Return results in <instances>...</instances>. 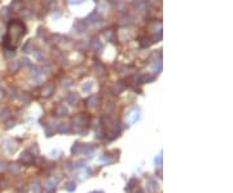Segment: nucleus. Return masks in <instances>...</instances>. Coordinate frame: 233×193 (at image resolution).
<instances>
[{
    "label": "nucleus",
    "instance_id": "obj_1",
    "mask_svg": "<svg viewBox=\"0 0 233 193\" xmlns=\"http://www.w3.org/2000/svg\"><path fill=\"white\" fill-rule=\"evenodd\" d=\"M74 131L78 132V133H87L88 132L86 118L83 115H77L74 118Z\"/></svg>",
    "mask_w": 233,
    "mask_h": 193
},
{
    "label": "nucleus",
    "instance_id": "obj_2",
    "mask_svg": "<svg viewBox=\"0 0 233 193\" xmlns=\"http://www.w3.org/2000/svg\"><path fill=\"white\" fill-rule=\"evenodd\" d=\"M60 180H61V177H60V176H51V177H48V179L46 180V183H44L46 189L55 188L56 185H57L58 183H60Z\"/></svg>",
    "mask_w": 233,
    "mask_h": 193
},
{
    "label": "nucleus",
    "instance_id": "obj_3",
    "mask_svg": "<svg viewBox=\"0 0 233 193\" xmlns=\"http://www.w3.org/2000/svg\"><path fill=\"white\" fill-rule=\"evenodd\" d=\"M53 92H55V87H53V84L51 83V82L46 83L42 88V95L44 96V97H49V96H52Z\"/></svg>",
    "mask_w": 233,
    "mask_h": 193
},
{
    "label": "nucleus",
    "instance_id": "obj_4",
    "mask_svg": "<svg viewBox=\"0 0 233 193\" xmlns=\"http://www.w3.org/2000/svg\"><path fill=\"white\" fill-rule=\"evenodd\" d=\"M20 159L22 163H25V165H30V163H33V161H34V155L29 150H25V152L21 153Z\"/></svg>",
    "mask_w": 233,
    "mask_h": 193
},
{
    "label": "nucleus",
    "instance_id": "obj_5",
    "mask_svg": "<svg viewBox=\"0 0 233 193\" xmlns=\"http://www.w3.org/2000/svg\"><path fill=\"white\" fill-rule=\"evenodd\" d=\"M154 80V75H150V74H143V75L136 77V83L139 84H144V83H149V82Z\"/></svg>",
    "mask_w": 233,
    "mask_h": 193
},
{
    "label": "nucleus",
    "instance_id": "obj_6",
    "mask_svg": "<svg viewBox=\"0 0 233 193\" xmlns=\"http://www.w3.org/2000/svg\"><path fill=\"white\" fill-rule=\"evenodd\" d=\"M66 101L70 104V105H75V104L79 101V93H77V92H70V93H68Z\"/></svg>",
    "mask_w": 233,
    "mask_h": 193
},
{
    "label": "nucleus",
    "instance_id": "obj_7",
    "mask_svg": "<svg viewBox=\"0 0 233 193\" xmlns=\"http://www.w3.org/2000/svg\"><path fill=\"white\" fill-rule=\"evenodd\" d=\"M68 113H69L68 108L65 106V105H62V104H60V105H57V106L55 108V114H56V115H58V117L66 115Z\"/></svg>",
    "mask_w": 233,
    "mask_h": 193
},
{
    "label": "nucleus",
    "instance_id": "obj_8",
    "mask_svg": "<svg viewBox=\"0 0 233 193\" xmlns=\"http://www.w3.org/2000/svg\"><path fill=\"white\" fill-rule=\"evenodd\" d=\"M148 189L150 193H156L158 191V182L156 179H149L148 180Z\"/></svg>",
    "mask_w": 233,
    "mask_h": 193
},
{
    "label": "nucleus",
    "instance_id": "obj_9",
    "mask_svg": "<svg viewBox=\"0 0 233 193\" xmlns=\"http://www.w3.org/2000/svg\"><path fill=\"white\" fill-rule=\"evenodd\" d=\"M153 43H154V42H153V39L152 38H147V36H145V38H141L139 40V44H140L141 48H148V47L152 46Z\"/></svg>",
    "mask_w": 233,
    "mask_h": 193
},
{
    "label": "nucleus",
    "instance_id": "obj_10",
    "mask_svg": "<svg viewBox=\"0 0 233 193\" xmlns=\"http://www.w3.org/2000/svg\"><path fill=\"white\" fill-rule=\"evenodd\" d=\"M21 168H22V166L20 165L18 162H14V163H11V165L8 166V170L12 173V174H18L21 171Z\"/></svg>",
    "mask_w": 233,
    "mask_h": 193
},
{
    "label": "nucleus",
    "instance_id": "obj_11",
    "mask_svg": "<svg viewBox=\"0 0 233 193\" xmlns=\"http://www.w3.org/2000/svg\"><path fill=\"white\" fill-rule=\"evenodd\" d=\"M87 21H90V22H93V24H96V22H99V21H101V16L100 14L95 11V12H92L90 16H88V18H87Z\"/></svg>",
    "mask_w": 233,
    "mask_h": 193
},
{
    "label": "nucleus",
    "instance_id": "obj_12",
    "mask_svg": "<svg viewBox=\"0 0 233 193\" xmlns=\"http://www.w3.org/2000/svg\"><path fill=\"white\" fill-rule=\"evenodd\" d=\"M87 104H88L90 106H97L99 105V97H97L96 95L90 96V97L87 99Z\"/></svg>",
    "mask_w": 233,
    "mask_h": 193
},
{
    "label": "nucleus",
    "instance_id": "obj_13",
    "mask_svg": "<svg viewBox=\"0 0 233 193\" xmlns=\"http://www.w3.org/2000/svg\"><path fill=\"white\" fill-rule=\"evenodd\" d=\"M58 131L61 133H68L71 131V124L70 123H61L60 127H58Z\"/></svg>",
    "mask_w": 233,
    "mask_h": 193
},
{
    "label": "nucleus",
    "instance_id": "obj_14",
    "mask_svg": "<svg viewBox=\"0 0 233 193\" xmlns=\"http://www.w3.org/2000/svg\"><path fill=\"white\" fill-rule=\"evenodd\" d=\"M82 149H83L84 153L91 154V153H93L95 149H96V145H93V144H86V145H82Z\"/></svg>",
    "mask_w": 233,
    "mask_h": 193
},
{
    "label": "nucleus",
    "instance_id": "obj_15",
    "mask_svg": "<svg viewBox=\"0 0 233 193\" xmlns=\"http://www.w3.org/2000/svg\"><path fill=\"white\" fill-rule=\"evenodd\" d=\"M75 29H78L79 31H84L87 29V22L83 21V20H79L75 22Z\"/></svg>",
    "mask_w": 233,
    "mask_h": 193
},
{
    "label": "nucleus",
    "instance_id": "obj_16",
    "mask_svg": "<svg viewBox=\"0 0 233 193\" xmlns=\"http://www.w3.org/2000/svg\"><path fill=\"white\" fill-rule=\"evenodd\" d=\"M125 88H126V84L123 83V82H118V83H116V84L114 86L113 90H114L115 93H121L123 90H125Z\"/></svg>",
    "mask_w": 233,
    "mask_h": 193
},
{
    "label": "nucleus",
    "instance_id": "obj_17",
    "mask_svg": "<svg viewBox=\"0 0 233 193\" xmlns=\"http://www.w3.org/2000/svg\"><path fill=\"white\" fill-rule=\"evenodd\" d=\"M92 87H93V82H92V80H87V82H84V83H83L82 90H83L84 92H90V91L92 90Z\"/></svg>",
    "mask_w": 233,
    "mask_h": 193
},
{
    "label": "nucleus",
    "instance_id": "obj_18",
    "mask_svg": "<svg viewBox=\"0 0 233 193\" xmlns=\"http://www.w3.org/2000/svg\"><path fill=\"white\" fill-rule=\"evenodd\" d=\"M137 184H139V180H137L136 177H132V179H130V182H128V184H127V191L134 189L135 187H137Z\"/></svg>",
    "mask_w": 233,
    "mask_h": 193
},
{
    "label": "nucleus",
    "instance_id": "obj_19",
    "mask_svg": "<svg viewBox=\"0 0 233 193\" xmlns=\"http://www.w3.org/2000/svg\"><path fill=\"white\" fill-rule=\"evenodd\" d=\"M65 189H66L68 192H74L77 189V183L75 182H68L66 184H65Z\"/></svg>",
    "mask_w": 233,
    "mask_h": 193
},
{
    "label": "nucleus",
    "instance_id": "obj_20",
    "mask_svg": "<svg viewBox=\"0 0 233 193\" xmlns=\"http://www.w3.org/2000/svg\"><path fill=\"white\" fill-rule=\"evenodd\" d=\"M105 137L112 141V140H114V139L118 137V131H108V132L105 133Z\"/></svg>",
    "mask_w": 233,
    "mask_h": 193
},
{
    "label": "nucleus",
    "instance_id": "obj_21",
    "mask_svg": "<svg viewBox=\"0 0 233 193\" xmlns=\"http://www.w3.org/2000/svg\"><path fill=\"white\" fill-rule=\"evenodd\" d=\"M81 150H82V144L81 143L77 141V143L73 144V146H71V153L73 154H77V153H79Z\"/></svg>",
    "mask_w": 233,
    "mask_h": 193
},
{
    "label": "nucleus",
    "instance_id": "obj_22",
    "mask_svg": "<svg viewBox=\"0 0 233 193\" xmlns=\"http://www.w3.org/2000/svg\"><path fill=\"white\" fill-rule=\"evenodd\" d=\"M33 193H42V187L38 180H35L33 183Z\"/></svg>",
    "mask_w": 233,
    "mask_h": 193
},
{
    "label": "nucleus",
    "instance_id": "obj_23",
    "mask_svg": "<svg viewBox=\"0 0 233 193\" xmlns=\"http://www.w3.org/2000/svg\"><path fill=\"white\" fill-rule=\"evenodd\" d=\"M91 46H92L95 49H97V51H101V49H103V46H101V43H100L99 39H92Z\"/></svg>",
    "mask_w": 233,
    "mask_h": 193
},
{
    "label": "nucleus",
    "instance_id": "obj_24",
    "mask_svg": "<svg viewBox=\"0 0 233 193\" xmlns=\"http://www.w3.org/2000/svg\"><path fill=\"white\" fill-rule=\"evenodd\" d=\"M18 68H20V62H18V61H12V62H9V65H8V69H9L11 71H16Z\"/></svg>",
    "mask_w": 233,
    "mask_h": 193
},
{
    "label": "nucleus",
    "instance_id": "obj_25",
    "mask_svg": "<svg viewBox=\"0 0 233 193\" xmlns=\"http://www.w3.org/2000/svg\"><path fill=\"white\" fill-rule=\"evenodd\" d=\"M152 68L154 71H162V62L161 61H156L154 64L152 65Z\"/></svg>",
    "mask_w": 233,
    "mask_h": 193
},
{
    "label": "nucleus",
    "instance_id": "obj_26",
    "mask_svg": "<svg viewBox=\"0 0 233 193\" xmlns=\"http://www.w3.org/2000/svg\"><path fill=\"white\" fill-rule=\"evenodd\" d=\"M21 100H22L24 102H29L31 100V96L29 92H22V95H21Z\"/></svg>",
    "mask_w": 233,
    "mask_h": 193
},
{
    "label": "nucleus",
    "instance_id": "obj_27",
    "mask_svg": "<svg viewBox=\"0 0 233 193\" xmlns=\"http://www.w3.org/2000/svg\"><path fill=\"white\" fill-rule=\"evenodd\" d=\"M62 84H64L65 87H69V86H71V84H73V78H70V77L64 78V79H62Z\"/></svg>",
    "mask_w": 233,
    "mask_h": 193
},
{
    "label": "nucleus",
    "instance_id": "obj_28",
    "mask_svg": "<svg viewBox=\"0 0 233 193\" xmlns=\"http://www.w3.org/2000/svg\"><path fill=\"white\" fill-rule=\"evenodd\" d=\"M29 152H30L33 155H34V154H38V153H39V146H38V144H33V146L30 148V150H29Z\"/></svg>",
    "mask_w": 233,
    "mask_h": 193
},
{
    "label": "nucleus",
    "instance_id": "obj_29",
    "mask_svg": "<svg viewBox=\"0 0 233 193\" xmlns=\"http://www.w3.org/2000/svg\"><path fill=\"white\" fill-rule=\"evenodd\" d=\"M113 34H114V31H113V30H106V31L104 33V38H105L106 40H112V36H113Z\"/></svg>",
    "mask_w": 233,
    "mask_h": 193
},
{
    "label": "nucleus",
    "instance_id": "obj_30",
    "mask_svg": "<svg viewBox=\"0 0 233 193\" xmlns=\"http://www.w3.org/2000/svg\"><path fill=\"white\" fill-rule=\"evenodd\" d=\"M14 126H16V121H14V119H8L5 122V127L7 128H12V127H14Z\"/></svg>",
    "mask_w": 233,
    "mask_h": 193
},
{
    "label": "nucleus",
    "instance_id": "obj_31",
    "mask_svg": "<svg viewBox=\"0 0 233 193\" xmlns=\"http://www.w3.org/2000/svg\"><path fill=\"white\" fill-rule=\"evenodd\" d=\"M101 161H104V162H112V157H110V153H105L103 154V157H101Z\"/></svg>",
    "mask_w": 233,
    "mask_h": 193
},
{
    "label": "nucleus",
    "instance_id": "obj_32",
    "mask_svg": "<svg viewBox=\"0 0 233 193\" xmlns=\"http://www.w3.org/2000/svg\"><path fill=\"white\" fill-rule=\"evenodd\" d=\"M86 159H79V161H77L75 163H74V166L75 167H84L86 166Z\"/></svg>",
    "mask_w": 233,
    "mask_h": 193
},
{
    "label": "nucleus",
    "instance_id": "obj_33",
    "mask_svg": "<svg viewBox=\"0 0 233 193\" xmlns=\"http://www.w3.org/2000/svg\"><path fill=\"white\" fill-rule=\"evenodd\" d=\"M65 167H66V170H69V171H71L73 168H74V163H73L71 161H66V163H65Z\"/></svg>",
    "mask_w": 233,
    "mask_h": 193
},
{
    "label": "nucleus",
    "instance_id": "obj_34",
    "mask_svg": "<svg viewBox=\"0 0 233 193\" xmlns=\"http://www.w3.org/2000/svg\"><path fill=\"white\" fill-rule=\"evenodd\" d=\"M121 21H122V22H121V25H122V26L130 25V24H131V18H130V17H123Z\"/></svg>",
    "mask_w": 233,
    "mask_h": 193
},
{
    "label": "nucleus",
    "instance_id": "obj_35",
    "mask_svg": "<svg viewBox=\"0 0 233 193\" xmlns=\"http://www.w3.org/2000/svg\"><path fill=\"white\" fill-rule=\"evenodd\" d=\"M33 162H35L36 165L38 166H42L43 163H44V158H40V157H36V158H34V161Z\"/></svg>",
    "mask_w": 233,
    "mask_h": 193
},
{
    "label": "nucleus",
    "instance_id": "obj_36",
    "mask_svg": "<svg viewBox=\"0 0 233 193\" xmlns=\"http://www.w3.org/2000/svg\"><path fill=\"white\" fill-rule=\"evenodd\" d=\"M156 163L159 166H162V153H159L157 157H156Z\"/></svg>",
    "mask_w": 233,
    "mask_h": 193
},
{
    "label": "nucleus",
    "instance_id": "obj_37",
    "mask_svg": "<svg viewBox=\"0 0 233 193\" xmlns=\"http://www.w3.org/2000/svg\"><path fill=\"white\" fill-rule=\"evenodd\" d=\"M20 65H25V66H29V65H30V61H29L27 58H22V60H21V62H20Z\"/></svg>",
    "mask_w": 233,
    "mask_h": 193
},
{
    "label": "nucleus",
    "instance_id": "obj_38",
    "mask_svg": "<svg viewBox=\"0 0 233 193\" xmlns=\"http://www.w3.org/2000/svg\"><path fill=\"white\" fill-rule=\"evenodd\" d=\"M84 0H69V4H81Z\"/></svg>",
    "mask_w": 233,
    "mask_h": 193
},
{
    "label": "nucleus",
    "instance_id": "obj_39",
    "mask_svg": "<svg viewBox=\"0 0 233 193\" xmlns=\"http://www.w3.org/2000/svg\"><path fill=\"white\" fill-rule=\"evenodd\" d=\"M7 167V165H5V162L3 161V159H0V171H3V170Z\"/></svg>",
    "mask_w": 233,
    "mask_h": 193
},
{
    "label": "nucleus",
    "instance_id": "obj_40",
    "mask_svg": "<svg viewBox=\"0 0 233 193\" xmlns=\"http://www.w3.org/2000/svg\"><path fill=\"white\" fill-rule=\"evenodd\" d=\"M43 193H56V189L55 188H51V189H44Z\"/></svg>",
    "mask_w": 233,
    "mask_h": 193
},
{
    "label": "nucleus",
    "instance_id": "obj_41",
    "mask_svg": "<svg viewBox=\"0 0 233 193\" xmlns=\"http://www.w3.org/2000/svg\"><path fill=\"white\" fill-rule=\"evenodd\" d=\"M135 193H144V189H143L141 187H137V189H136Z\"/></svg>",
    "mask_w": 233,
    "mask_h": 193
},
{
    "label": "nucleus",
    "instance_id": "obj_42",
    "mask_svg": "<svg viewBox=\"0 0 233 193\" xmlns=\"http://www.w3.org/2000/svg\"><path fill=\"white\" fill-rule=\"evenodd\" d=\"M4 96H5V91L4 90H0V99L4 97Z\"/></svg>",
    "mask_w": 233,
    "mask_h": 193
},
{
    "label": "nucleus",
    "instance_id": "obj_43",
    "mask_svg": "<svg viewBox=\"0 0 233 193\" xmlns=\"http://www.w3.org/2000/svg\"><path fill=\"white\" fill-rule=\"evenodd\" d=\"M17 193H27V192L24 191V189H20V188H18V189H17Z\"/></svg>",
    "mask_w": 233,
    "mask_h": 193
},
{
    "label": "nucleus",
    "instance_id": "obj_44",
    "mask_svg": "<svg viewBox=\"0 0 233 193\" xmlns=\"http://www.w3.org/2000/svg\"><path fill=\"white\" fill-rule=\"evenodd\" d=\"M108 2H109V3H116L118 0H108Z\"/></svg>",
    "mask_w": 233,
    "mask_h": 193
},
{
    "label": "nucleus",
    "instance_id": "obj_45",
    "mask_svg": "<svg viewBox=\"0 0 233 193\" xmlns=\"http://www.w3.org/2000/svg\"><path fill=\"white\" fill-rule=\"evenodd\" d=\"M93 193H103V192H93Z\"/></svg>",
    "mask_w": 233,
    "mask_h": 193
}]
</instances>
